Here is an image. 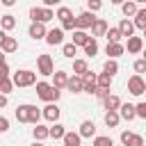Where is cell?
Here are the masks:
<instances>
[{"label":"cell","mask_w":146,"mask_h":146,"mask_svg":"<svg viewBox=\"0 0 146 146\" xmlns=\"http://www.w3.org/2000/svg\"><path fill=\"white\" fill-rule=\"evenodd\" d=\"M5 36H7V32H2V30H0V46H2V41H5Z\"/></svg>","instance_id":"681fc988"},{"label":"cell","mask_w":146,"mask_h":146,"mask_svg":"<svg viewBox=\"0 0 146 146\" xmlns=\"http://www.w3.org/2000/svg\"><path fill=\"white\" fill-rule=\"evenodd\" d=\"M30 18H32V23L46 25L48 21L55 18V14H52V9H46V7H32V9H30Z\"/></svg>","instance_id":"3957f363"},{"label":"cell","mask_w":146,"mask_h":146,"mask_svg":"<svg viewBox=\"0 0 146 146\" xmlns=\"http://www.w3.org/2000/svg\"><path fill=\"white\" fill-rule=\"evenodd\" d=\"M36 96H39L41 100H46V103H57L59 96H62V91L55 89V87L48 84V82H36Z\"/></svg>","instance_id":"6da1fadb"},{"label":"cell","mask_w":146,"mask_h":146,"mask_svg":"<svg viewBox=\"0 0 146 146\" xmlns=\"http://www.w3.org/2000/svg\"><path fill=\"white\" fill-rule=\"evenodd\" d=\"M52 75H55L52 87H55V89H64V87H66V80H68V73H66V71H57V73H52Z\"/></svg>","instance_id":"44dd1931"},{"label":"cell","mask_w":146,"mask_h":146,"mask_svg":"<svg viewBox=\"0 0 146 146\" xmlns=\"http://www.w3.org/2000/svg\"><path fill=\"white\" fill-rule=\"evenodd\" d=\"M141 48H144V41H141V36H130V39H128V52H130V55H137V52H141Z\"/></svg>","instance_id":"e0dca14e"},{"label":"cell","mask_w":146,"mask_h":146,"mask_svg":"<svg viewBox=\"0 0 146 146\" xmlns=\"http://www.w3.org/2000/svg\"><path fill=\"white\" fill-rule=\"evenodd\" d=\"M135 116L146 119V103H137V105H135Z\"/></svg>","instance_id":"f35d334b"},{"label":"cell","mask_w":146,"mask_h":146,"mask_svg":"<svg viewBox=\"0 0 146 146\" xmlns=\"http://www.w3.org/2000/svg\"><path fill=\"white\" fill-rule=\"evenodd\" d=\"M128 146H144V137H141V135H135V132H132V137H130Z\"/></svg>","instance_id":"60d3db41"},{"label":"cell","mask_w":146,"mask_h":146,"mask_svg":"<svg viewBox=\"0 0 146 146\" xmlns=\"http://www.w3.org/2000/svg\"><path fill=\"white\" fill-rule=\"evenodd\" d=\"M96 21V16L94 14H89V11H82L80 16H75V30H87V27H91V23Z\"/></svg>","instance_id":"8992f818"},{"label":"cell","mask_w":146,"mask_h":146,"mask_svg":"<svg viewBox=\"0 0 146 146\" xmlns=\"http://www.w3.org/2000/svg\"><path fill=\"white\" fill-rule=\"evenodd\" d=\"M36 66H39V73L41 75H52L55 73V64H52V57L50 55H39Z\"/></svg>","instance_id":"277c9868"},{"label":"cell","mask_w":146,"mask_h":146,"mask_svg":"<svg viewBox=\"0 0 146 146\" xmlns=\"http://www.w3.org/2000/svg\"><path fill=\"white\" fill-rule=\"evenodd\" d=\"M137 9H139V7H137V2H130V0L121 5V11H123L125 16H135V14H137Z\"/></svg>","instance_id":"d6a6232c"},{"label":"cell","mask_w":146,"mask_h":146,"mask_svg":"<svg viewBox=\"0 0 146 146\" xmlns=\"http://www.w3.org/2000/svg\"><path fill=\"white\" fill-rule=\"evenodd\" d=\"M30 107L32 105H18L16 107V119L21 123H30Z\"/></svg>","instance_id":"7402d4cb"},{"label":"cell","mask_w":146,"mask_h":146,"mask_svg":"<svg viewBox=\"0 0 146 146\" xmlns=\"http://www.w3.org/2000/svg\"><path fill=\"white\" fill-rule=\"evenodd\" d=\"M64 132H66V130H64V125H62V123H55V125H50V128H48V137H52V139H62V137H64Z\"/></svg>","instance_id":"83f0119b"},{"label":"cell","mask_w":146,"mask_h":146,"mask_svg":"<svg viewBox=\"0 0 146 146\" xmlns=\"http://www.w3.org/2000/svg\"><path fill=\"white\" fill-rule=\"evenodd\" d=\"M46 32H48V30H46V25H41V23H32V25H30V30H27V34H30L34 41L43 39V36H46Z\"/></svg>","instance_id":"7c38bea8"},{"label":"cell","mask_w":146,"mask_h":146,"mask_svg":"<svg viewBox=\"0 0 146 146\" xmlns=\"http://www.w3.org/2000/svg\"><path fill=\"white\" fill-rule=\"evenodd\" d=\"M116 112H119V119H125V121L135 119V105H130V103H121V107Z\"/></svg>","instance_id":"4fadbf2b"},{"label":"cell","mask_w":146,"mask_h":146,"mask_svg":"<svg viewBox=\"0 0 146 146\" xmlns=\"http://www.w3.org/2000/svg\"><path fill=\"white\" fill-rule=\"evenodd\" d=\"M11 89H14V84H11V80H9V78L0 82V94H2V96H7V94H9Z\"/></svg>","instance_id":"74e56055"},{"label":"cell","mask_w":146,"mask_h":146,"mask_svg":"<svg viewBox=\"0 0 146 146\" xmlns=\"http://www.w3.org/2000/svg\"><path fill=\"white\" fill-rule=\"evenodd\" d=\"M135 27H139V30H146V9H137V14H135V23H132Z\"/></svg>","instance_id":"4316f807"},{"label":"cell","mask_w":146,"mask_h":146,"mask_svg":"<svg viewBox=\"0 0 146 146\" xmlns=\"http://www.w3.org/2000/svg\"><path fill=\"white\" fill-rule=\"evenodd\" d=\"M103 105H105V110H107V112H116V110L121 107V98H119V96H114V94H107V96L103 98Z\"/></svg>","instance_id":"8fae6325"},{"label":"cell","mask_w":146,"mask_h":146,"mask_svg":"<svg viewBox=\"0 0 146 146\" xmlns=\"http://www.w3.org/2000/svg\"><path fill=\"white\" fill-rule=\"evenodd\" d=\"M59 30H62V32H64V30H75V18H71V21H64Z\"/></svg>","instance_id":"7bdbcfd3"},{"label":"cell","mask_w":146,"mask_h":146,"mask_svg":"<svg viewBox=\"0 0 146 146\" xmlns=\"http://www.w3.org/2000/svg\"><path fill=\"white\" fill-rule=\"evenodd\" d=\"M16 48H18V41L14 39V36H5V41H2V46H0V52L5 55H9V52H16Z\"/></svg>","instance_id":"2e32d148"},{"label":"cell","mask_w":146,"mask_h":146,"mask_svg":"<svg viewBox=\"0 0 146 146\" xmlns=\"http://www.w3.org/2000/svg\"><path fill=\"white\" fill-rule=\"evenodd\" d=\"M135 71H137L135 75H139V73H144V71H146V59H137V62H135Z\"/></svg>","instance_id":"b9f144b4"},{"label":"cell","mask_w":146,"mask_h":146,"mask_svg":"<svg viewBox=\"0 0 146 146\" xmlns=\"http://www.w3.org/2000/svg\"><path fill=\"white\" fill-rule=\"evenodd\" d=\"M94 146H114V141H112V137L100 135V137H96V139H94Z\"/></svg>","instance_id":"8d00e7d4"},{"label":"cell","mask_w":146,"mask_h":146,"mask_svg":"<svg viewBox=\"0 0 146 146\" xmlns=\"http://www.w3.org/2000/svg\"><path fill=\"white\" fill-rule=\"evenodd\" d=\"M5 105H7V96H2V94H0V107H5Z\"/></svg>","instance_id":"c3c4849f"},{"label":"cell","mask_w":146,"mask_h":146,"mask_svg":"<svg viewBox=\"0 0 146 146\" xmlns=\"http://www.w3.org/2000/svg\"><path fill=\"white\" fill-rule=\"evenodd\" d=\"M11 84L14 87H32V84H36V73H32V71H16L11 75Z\"/></svg>","instance_id":"7a4b0ae2"},{"label":"cell","mask_w":146,"mask_h":146,"mask_svg":"<svg viewBox=\"0 0 146 146\" xmlns=\"http://www.w3.org/2000/svg\"><path fill=\"white\" fill-rule=\"evenodd\" d=\"M43 39H46V43H48V46H57V43H62V41H64V32H62L59 27H55V30H48Z\"/></svg>","instance_id":"ba28073f"},{"label":"cell","mask_w":146,"mask_h":146,"mask_svg":"<svg viewBox=\"0 0 146 146\" xmlns=\"http://www.w3.org/2000/svg\"><path fill=\"white\" fill-rule=\"evenodd\" d=\"M130 137H132V132H130V130H123V132H121V144H123V146H128Z\"/></svg>","instance_id":"f6af8a7d"},{"label":"cell","mask_w":146,"mask_h":146,"mask_svg":"<svg viewBox=\"0 0 146 146\" xmlns=\"http://www.w3.org/2000/svg\"><path fill=\"white\" fill-rule=\"evenodd\" d=\"M96 87L110 91V87H112V75H107V73H98V75H96Z\"/></svg>","instance_id":"ffe728a7"},{"label":"cell","mask_w":146,"mask_h":146,"mask_svg":"<svg viewBox=\"0 0 146 146\" xmlns=\"http://www.w3.org/2000/svg\"><path fill=\"white\" fill-rule=\"evenodd\" d=\"M105 32H107V21L96 18V21L91 23V39H96V36H105Z\"/></svg>","instance_id":"30bf717a"},{"label":"cell","mask_w":146,"mask_h":146,"mask_svg":"<svg viewBox=\"0 0 146 146\" xmlns=\"http://www.w3.org/2000/svg\"><path fill=\"white\" fill-rule=\"evenodd\" d=\"M32 135H34V141H43V139H48V128L46 125H36L32 130Z\"/></svg>","instance_id":"1f68e13d"},{"label":"cell","mask_w":146,"mask_h":146,"mask_svg":"<svg viewBox=\"0 0 146 146\" xmlns=\"http://www.w3.org/2000/svg\"><path fill=\"white\" fill-rule=\"evenodd\" d=\"M32 146H43V144H41V141H34V144H32Z\"/></svg>","instance_id":"816d5d0a"},{"label":"cell","mask_w":146,"mask_h":146,"mask_svg":"<svg viewBox=\"0 0 146 146\" xmlns=\"http://www.w3.org/2000/svg\"><path fill=\"white\" fill-rule=\"evenodd\" d=\"M119 112H105V125L107 128H116L119 125Z\"/></svg>","instance_id":"f1b7e54d"},{"label":"cell","mask_w":146,"mask_h":146,"mask_svg":"<svg viewBox=\"0 0 146 146\" xmlns=\"http://www.w3.org/2000/svg\"><path fill=\"white\" fill-rule=\"evenodd\" d=\"M94 94H96V96H98V98L103 100V98H105V96H107L110 91H105V89H98V87H96V91H94Z\"/></svg>","instance_id":"7dc6e473"},{"label":"cell","mask_w":146,"mask_h":146,"mask_svg":"<svg viewBox=\"0 0 146 146\" xmlns=\"http://www.w3.org/2000/svg\"><path fill=\"white\" fill-rule=\"evenodd\" d=\"M82 91H87V94H94L96 91V73L87 71L82 75Z\"/></svg>","instance_id":"9c48e42d"},{"label":"cell","mask_w":146,"mask_h":146,"mask_svg":"<svg viewBox=\"0 0 146 146\" xmlns=\"http://www.w3.org/2000/svg\"><path fill=\"white\" fill-rule=\"evenodd\" d=\"M7 130H9V121L5 116H0V132H7Z\"/></svg>","instance_id":"bcb514c9"},{"label":"cell","mask_w":146,"mask_h":146,"mask_svg":"<svg viewBox=\"0 0 146 146\" xmlns=\"http://www.w3.org/2000/svg\"><path fill=\"white\" fill-rule=\"evenodd\" d=\"M103 73H107V75L119 73V64H116V59H107V62L103 64Z\"/></svg>","instance_id":"4dcf8cb0"},{"label":"cell","mask_w":146,"mask_h":146,"mask_svg":"<svg viewBox=\"0 0 146 146\" xmlns=\"http://www.w3.org/2000/svg\"><path fill=\"white\" fill-rule=\"evenodd\" d=\"M96 52H98V41L96 39H89V43L84 46V55L87 57H96Z\"/></svg>","instance_id":"836d02e7"},{"label":"cell","mask_w":146,"mask_h":146,"mask_svg":"<svg viewBox=\"0 0 146 146\" xmlns=\"http://www.w3.org/2000/svg\"><path fill=\"white\" fill-rule=\"evenodd\" d=\"M89 39H91V36H89L87 32H82V30H73V46H75V48H78V46L84 48V46L89 43Z\"/></svg>","instance_id":"9a60e30c"},{"label":"cell","mask_w":146,"mask_h":146,"mask_svg":"<svg viewBox=\"0 0 146 146\" xmlns=\"http://www.w3.org/2000/svg\"><path fill=\"white\" fill-rule=\"evenodd\" d=\"M62 141H64V146H80V135L78 132H64V137H62Z\"/></svg>","instance_id":"d4e9b609"},{"label":"cell","mask_w":146,"mask_h":146,"mask_svg":"<svg viewBox=\"0 0 146 146\" xmlns=\"http://www.w3.org/2000/svg\"><path fill=\"white\" fill-rule=\"evenodd\" d=\"M57 18H59L62 23H64V21H71V18H73V11H71L68 7H59V9H57Z\"/></svg>","instance_id":"e575fe53"},{"label":"cell","mask_w":146,"mask_h":146,"mask_svg":"<svg viewBox=\"0 0 146 146\" xmlns=\"http://www.w3.org/2000/svg\"><path fill=\"white\" fill-rule=\"evenodd\" d=\"M0 64H5V55L2 52H0Z\"/></svg>","instance_id":"f907efd6"},{"label":"cell","mask_w":146,"mask_h":146,"mask_svg":"<svg viewBox=\"0 0 146 146\" xmlns=\"http://www.w3.org/2000/svg\"><path fill=\"white\" fill-rule=\"evenodd\" d=\"M105 36H107V43H121V34H119L116 27H107Z\"/></svg>","instance_id":"f546056e"},{"label":"cell","mask_w":146,"mask_h":146,"mask_svg":"<svg viewBox=\"0 0 146 146\" xmlns=\"http://www.w3.org/2000/svg\"><path fill=\"white\" fill-rule=\"evenodd\" d=\"M116 30H119V34H121V36H128V39H130V36H132V32H135V25H132V21L121 18V23H119V27H116Z\"/></svg>","instance_id":"5bb4252c"},{"label":"cell","mask_w":146,"mask_h":146,"mask_svg":"<svg viewBox=\"0 0 146 146\" xmlns=\"http://www.w3.org/2000/svg\"><path fill=\"white\" fill-rule=\"evenodd\" d=\"M14 27H16V18H14L11 14H5V16L0 18V30L7 32V30H14Z\"/></svg>","instance_id":"603a6c76"},{"label":"cell","mask_w":146,"mask_h":146,"mask_svg":"<svg viewBox=\"0 0 146 146\" xmlns=\"http://www.w3.org/2000/svg\"><path fill=\"white\" fill-rule=\"evenodd\" d=\"M123 50H125V48H123L121 43H107V46H105V52L110 55V59L121 57V55H123Z\"/></svg>","instance_id":"d6986e66"},{"label":"cell","mask_w":146,"mask_h":146,"mask_svg":"<svg viewBox=\"0 0 146 146\" xmlns=\"http://www.w3.org/2000/svg\"><path fill=\"white\" fill-rule=\"evenodd\" d=\"M59 107H57V103H48L46 107H43V112H41V116L43 119H48V121H52V123H57V119H59Z\"/></svg>","instance_id":"52a82bcc"},{"label":"cell","mask_w":146,"mask_h":146,"mask_svg":"<svg viewBox=\"0 0 146 146\" xmlns=\"http://www.w3.org/2000/svg\"><path fill=\"white\" fill-rule=\"evenodd\" d=\"M66 89H68V91H73V94L82 91V78H78V75L68 78V80H66Z\"/></svg>","instance_id":"cb8c5ba5"},{"label":"cell","mask_w":146,"mask_h":146,"mask_svg":"<svg viewBox=\"0 0 146 146\" xmlns=\"http://www.w3.org/2000/svg\"><path fill=\"white\" fill-rule=\"evenodd\" d=\"M7 78H9V66L7 64H0V82L7 80Z\"/></svg>","instance_id":"ee69618b"},{"label":"cell","mask_w":146,"mask_h":146,"mask_svg":"<svg viewBox=\"0 0 146 146\" xmlns=\"http://www.w3.org/2000/svg\"><path fill=\"white\" fill-rule=\"evenodd\" d=\"M87 7H89L87 11H89V14H94V11H98V9L103 7V2H100V0H89V2H87Z\"/></svg>","instance_id":"ab89813d"},{"label":"cell","mask_w":146,"mask_h":146,"mask_svg":"<svg viewBox=\"0 0 146 146\" xmlns=\"http://www.w3.org/2000/svg\"><path fill=\"white\" fill-rule=\"evenodd\" d=\"M87 71H89V66H87L84 59H73V73H75L78 78H82Z\"/></svg>","instance_id":"484cf974"},{"label":"cell","mask_w":146,"mask_h":146,"mask_svg":"<svg viewBox=\"0 0 146 146\" xmlns=\"http://www.w3.org/2000/svg\"><path fill=\"white\" fill-rule=\"evenodd\" d=\"M128 91H130L132 96H141V94L146 91V82H144V78H141V75H132V78L128 80Z\"/></svg>","instance_id":"5b68a950"},{"label":"cell","mask_w":146,"mask_h":146,"mask_svg":"<svg viewBox=\"0 0 146 146\" xmlns=\"http://www.w3.org/2000/svg\"><path fill=\"white\" fill-rule=\"evenodd\" d=\"M62 52H64V57H68V59H73V57H75V52H78V48H75L73 43H64V48H62Z\"/></svg>","instance_id":"d590c367"},{"label":"cell","mask_w":146,"mask_h":146,"mask_svg":"<svg viewBox=\"0 0 146 146\" xmlns=\"http://www.w3.org/2000/svg\"><path fill=\"white\" fill-rule=\"evenodd\" d=\"M78 135H80V139H82V137H94V135H96V125H94V121H82Z\"/></svg>","instance_id":"ac0fdd59"}]
</instances>
